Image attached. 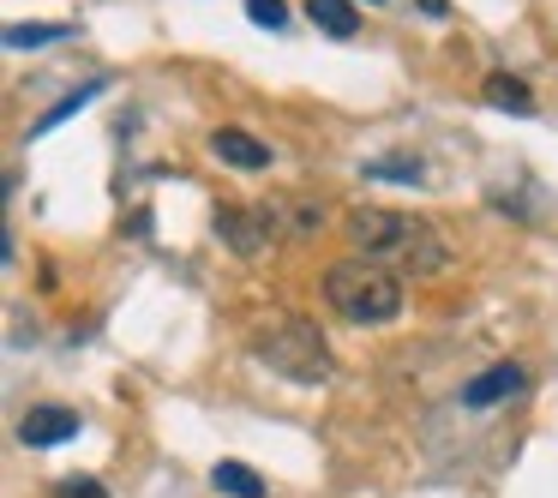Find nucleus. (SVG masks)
Wrapping results in <instances>:
<instances>
[{"instance_id":"obj_16","label":"nucleus","mask_w":558,"mask_h":498,"mask_svg":"<svg viewBox=\"0 0 558 498\" xmlns=\"http://www.w3.org/2000/svg\"><path fill=\"white\" fill-rule=\"evenodd\" d=\"M61 498H102V486H97V481H66Z\"/></svg>"},{"instance_id":"obj_15","label":"nucleus","mask_w":558,"mask_h":498,"mask_svg":"<svg viewBox=\"0 0 558 498\" xmlns=\"http://www.w3.org/2000/svg\"><path fill=\"white\" fill-rule=\"evenodd\" d=\"M366 174H390V181H421V162L414 157H385V162H366Z\"/></svg>"},{"instance_id":"obj_8","label":"nucleus","mask_w":558,"mask_h":498,"mask_svg":"<svg viewBox=\"0 0 558 498\" xmlns=\"http://www.w3.org/2000/svg\"><path fill=\"white\" fill-rule=\"evenodd\" d=\"M210 157L229 162V169H270V145L253 133H241V126H217V133H210Z\"/></svg>"},{"instance_id":"obj_12","label":"nucleus","mask_w":558,"mask_h":498,"mask_svg":"<svg viewBox=\"0 0 558 498\" xmlns=\"http://www.w3.org/2000/svg\"><path fill=\"white\" fill-rule=\"evenodd\" d=\"M61 37H66V25H7V49H49Z\"/></svg>"},{"instance_id":"obj_14","label":"nucleus","mask_w":558,"mask_h":498,"mask_svg":"<svg viewBox=\"0 0 558 498\" xmlns=\"http://www.w3.org/2000/svg\"><path fill=\"white\" fill-rule=\"evenodd\" d=\"M246 19L265 25V31H282L289 25V7H282V0H246Z\"/></svg>"},{"instance_id":"obj_9","label":"nucleus","mask_w":558,"mask_h":498,"mask_svg":"<svg viewBox=\"0 0 558 498\" xmlns=\"http://www.w3.org/2000/svg\"><path fill=\"white\" fill-rule=\"evenodd\" d=\"M306 19H313L325 37H337V42H349L354 31H361V13H354L349 0H306Z\"/></svg>"},{"instance_id":"obj_10","label":"nucleus","mask_w":558,"mask_h":498,"mask_svg":"<svg viewBox=\"0 0 558 498\" xmlns=\"http://www.w3.org/2000/svg\"><path fill=\"white\" fill-rule=\"evenodd\" d=\"M481 97L493 102V109H510V114H534V90L522 85L517 73H486Z\"/></svg>"},{"instance_id":"obj_13","label":"nucleus","mask_w":558,"mask_h":498,"mask_svg":"<svg viewBox=\"0 0 558 498\" xmlns=\"http://www.w3.org/2000/svg\"><path fill=\"white\" fill-rule=\"evenodd\" d=\"M97 90H102V85H85V90H78V97H66V102H54V109H49V114H43V121H37V126H31V133H54V126H61V121H66V114H78V109H85V102H90V97H97Z\"/></svg>"},{"instance_id":"obj_5","label":"nucleus","mask_w":558,"mask_h":498,"mask_svg":"<svg viewBox=\"0 0 558 498\" xmlns=\"http://www.w3.org/2000/svg\"><path fill=\"white\" fill-rule=\"evenodd\" d=\"M217 241L241 258H258L265 246H277V234L265 229L258 205H217Z\"/></svg>"},{"instance_id":"obj_11","label":"nucleus","mask_w":558,"mask_h":498,"mask_svg":"<svg viewBox=\"0 0 558 498\" xmlns=\"http://www.w3.org/2000/svg\"><path fill=\"white\" fill-rule=\"evenodd\" d=\"M210 486H217V493H229V498H265V481H258L246 462H217Z\"/></svg>"},{"instance_id":"obj_2","label":"nucleus","mask_w":558,"mask_h":498,"mask_svg":"<svg viewBox=\"0 0 558 498\" xmlns=\"http://www.w3.org/2000/svg\"><path fill=\"white\" fill-rule=\"evenodd\" d=\"M325 301L349 325H390L402 313V282L390 265H373V258H337L325 270Z\"/></svg>"},{"instance_id":"obj_3","label":"nucleus","mask_w":558,"mask_h":498,"mask_svg":"<svg viewBox=\"0 0 558 498\" xmlns=\"http://www.w3.org/2000/svg\"><path fill=\"white\" fill-rule=\"evenodd\" d=\"M253 354L270 373L294 378V385H325L330 378V349H325V337H318V325L301 313L265 318V325L253 330Z\"/></svg>"},{"instance_id":"obj_6","label":"nucleus","mask_w":558,"mask_h":498,"mask_svg":"<svg viewBox=\"0 0 558 498\" xmlns=\"http://www.w3.org/2000/svg\"><path fill=\"white\" fill-rule=\"evenodd\" d=\"M19 438H25L31 450H49V445H66V438H78V414L61 409V402H37V409L19 421Z\"/></svg>"},{"instance_id":"obj_4","label":"nucleus","mask_w":558,"mask_h":498,"mask_svg":"<svg viewBox=\"0 0 558 498\" xmlns=\"http://www.w3.org/2000/svg\"><path fill=\"white\" fill-rule=\"evenodd\" d=\"M258 217H265V229L277 234V241H313V234L325 229V205H318V198H294V193L265 198Z\"/></svg>"},{"instance_id":"obj_1","label":"nucleus","mask_w":558,"mask_h":498,"mask_svg":"<svg viewBox=\"0 0 558 498\" xmlns=\"http://www.w3.org/2000/svg\"><path fill=\"white\" fill-rule=\"evenodd\" d=\"M342 234H349L354 258H373V265H402L414 277H433L445 265V241H438L433 222L409 217V210L390 205H354L342 217Z\"/></svg>"},{"instance_id":"obj_7","label":"nucleus","mask_w":558,"mask_h":498,"mask_svg":"<svg viewBox=\"0 0 558 498\" xmlns=\"http://www.w3.org/2000/svg\"><path fill=\"white\" fill-rule=\"evenodd\" d=\"M522 385H529V373H522L517 361H498V366H486L481 378H469V385H462V402H469V409H493V402L517 397Z\"/></svg>"}]
</instances>
